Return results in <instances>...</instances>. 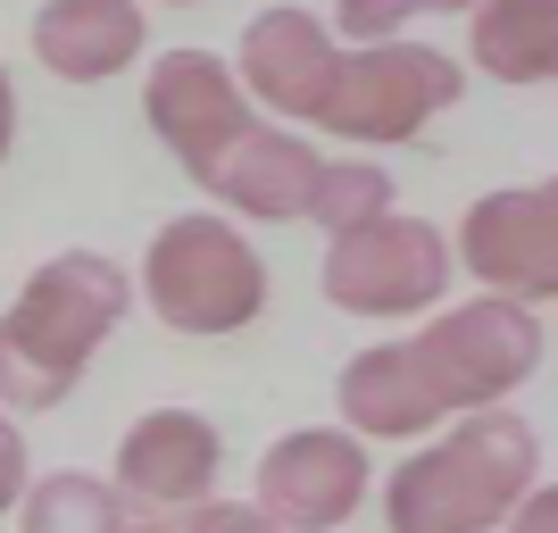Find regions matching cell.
<instances>
[{
	"mask_svg": "<svg viewBox=\"0 0 558 533\" xmlns=\"http://www.w3.org/2000/svg\"><path fill=\"white\" fill-rule=\"evenodd\" d=\"M134 308V276L100 251L43 258L25 292L0 308V417H43L84 384L117 325Z\"/></svg>",
	"mask_w": 558,
	"mask_h": 533,
	"instance_id": "obj_1",
	"label": "cell"
},
{
	"mask_svg": "<svg viewBox=\"0 0 558 533\" xmlns=\"http://www.w3.org/2000/svg\"><path fill=\"white\" fill-rule=\"evenodd\" d=\"M542 484V434L517 409L450 417L442 441H425L384 484V533H500L509 509Z\"/></svg>",
	"mask_w": 558,
	"mask_h": 533,
	"instance_id": "obj_2",
	"label": "cell"
},
{
	"mask_svg": "<svg viewBox=\"0 0 558 533\" xmlns=\"http://www.w3.org/2000/svg\"><path fill=\"white\" fill-rule=\"evenodd\" d=\"M134 292L167 334H242L267 308V258L251 251V233L217 209L167 217L142 251Z\"/></svg>",
	"mask_w": 558,
	"mask_h": 533,
	"instance_id": "obj_3",
	"label": "cell"
},
{
	"mask_svg": "<svg viewBox=\"0 0 558 533\" xmlns=\"http://www.w3.org/2000/svg\"><path fill=\"white\" fill-rule=\"evenodd\" d=\"M425 367V392L442 400V417H475V409H509V392L542 367L550 350V325L542 308H517V301H442L425 334H409Z\"/></svg>",
	"mask_w": 558,
	"mask_h": 533,
	"instance_id": "obj_4",
	"label": "cell"
},
{
	"mask_svg": "<svg viewBox=\"0 0 558 533\" xmlns=\"http://www.w3.org/2000/svg\"><path fill=\"white\" fill-rule=\"evenodd\" d=\"M459 93H466V68L450 50L375 43V50H342L317 125L359 142V150H384V142H417L442 109H459Z\"/></svg>",
	"mask_w": 558,
	"mask_h": 533,
	"instance_id": "obj_5",
	"label": "cell"
},
{
	"mask_svg": "<svg viewBox=\"0 0 558 533\" xmlns=\"http://www.w3.org/2000/svg\"><path fill=\"white\" fill-rule=\"evenodd\" d=\"M450 242L425 217H375V226L326 242V301L342 317H434L450 301Z\"/></svg>",
	"mask_w": 558,
	"mask_h": 533,
	"instance_id": "obj_6",
	"label": "cell"
},
{
	"mask_svg": "<svg viewBox=\"0 0 558 533\" xmlns=\"http://www.w3.org/2000/svg\"><path fill=\"white\" fill-rule=\"evenodd\" d=\"M450 267L475 276L492 301L542 308L558 292V184H500L450 233Z\"/></svg>",
	"mask_w": 558,
	"mask_h": 533,
	"instance_id": "obj_7",
	"label": "cell"
},
{
	"mask_svg": "<svg viewBox=\"0 0 558 533\" xmlns=\"http://www.w3.org/2000/svg\"><path fill=\"white\" fill-rule=\"evenodd\" d=\"M367 484H375L367 441H350L342 425H292V434L267 441V459H258V500L251 509L276 533H342L350 517L367 509Z\"/></svg>",
	"mask_w": 558,
	"mask_h": 533,
	"instance_id": "obj_8",
	"label": "cell"
},
{
	"mask_svg": "<svg viewBox=\"0 0 558 533\" xmlns=\"http://www.w3.org/2000/svg\"><path fill=\"white\" fill-rule=\"evenodd\" d=\"M142 117H150V134L175 150V167H184L192 184H209V167L258 125L217 50H167L159 68H150V84H142Z\"/></svg>",
	"mask_w": 558,
	"mask_h": 533,
	"instance_id": "obj_9",
	"label": "cell"
},
{
	"mask_svg": "<svg viewBox=\"0 0 558 533\" xmlns=\"http://www.w3.org/2000/svg\"><path fill=\"white\" fill-rule=\"evenodd\" d=\"M333 68H342V50H333L326 17H308V9H258L242 25V100H258V125L283 117V134L292 125H317L326 117V93H333Z\"/></svg>",
	"mask_w": 558,
	"mask_h": 533,
	"instance_id": "obj_10",
	"label": "cell"
},
{
	"mask_svg": "<svg viewBox=\"0 0 558 533\" xmlns=\"http://www.w3.org/2000/svg\"><path fill=\"white\" fill-rule=\"evenodd\" d=\"M217 467H226V441L201 409H150V417L125 425L117 441V475L109 492L125 509H159V517H184L201 500H217Z\"/></svg>",
	"mask_w": 558,
	"mask_h": 533,
	"instance_id": "obj_11",
	"label": "cell"
},
{
	"mask_svg": "<svg viewBox=\"0 0 558 533\" xmlns=\"http://www.w3.org/2000/svg\"><path fill=\"white\" fill-rule=\"evenodd\" d=\"M333 409H342L350 441H425L442 425V400L425 392V367L409 342H375L359 350L333 384Z\"/></svg>",
	"mask_w": 558,
	"mask_h": 533,
	"instance_id": "obj_12",
	"label": "cell"
},
{
	"mask_svg": "<svg viewBox=\"0 0 558 533\" xmlns=\"http://www.w3.org/2000/svg\"><path fill=\"white\" fill-rule=\"evenodd\" d=\"M317 150H308V134H283V125H251V134L233 142L226 159L209 167V184L233 217H251V226H292V217H308V184H317Z\"/></svg>",
	"mask_w": 558,
	"mask_h": 533,
	"instance_id": "obj_13",
	"label": "cell"
},
{
	"mask_svg": "<svg viewBox=\"0 0 558 533\" xmlns=\"http://www.w3.org/2000/svg\"><path fill=\"white\" fill-rule=\"evenodd\" d=\"M142 43H150V17L134 0H50L34 17V59L59 84H109L142 59Z\"/></svg>",
	"mask_w": 558,
	"mask_h": 533,
	"instance_id": "obj_14",
	"label": "cell"
},
{
	"mask_svg": "<svg viewBox=\"0 0 558 533\" xmlns=\"http://www.w3.org/2000/svg\"><path fill=\"white\" fill-rule=\"evenodd\" d=\"M466 68L500 84H550L558 75V9L550 0H484L466 17Z\"/></svg>",
	"mask_w": 558,
	"mask_h": 533,
	"instance_id": "obj_15",
	"label": "cell"
},
{
	"mask_svg": "<svg viewBox=\"0 0 558 533\" xmlns=\"http://www.w3.org/2000/svg\"><path fill=\"white\" fill-rule=\"evenodd\" d=\"M117 517H125V500L84 467H59L43 484H25L17 500V533H117Z\"/></svg>",
	"mask_w": 558,
	"mask_h": 533,
	"instance_id": "obj_16",
	"label": "cell"
},
{
	"mask_svg": "<svg viewBox=\"0 0 558 533\" xmlns=\"http://www.w3.org/2000/svg\"><path fill=\"white\" fill-rule=\"evenodd\" d=\"M392 175L375 159H326L317 167V184H308V217L326 226V242H342V233L375 226V217H392Z\"/></svg>",
	"mask_w": 558,
	"mask_h": 533,
	"instance_id": "obj_17",
	"label": "cell"
},
{
	"mask_svg": "<svg viewBox=\"0 0 558 533\" xmlns=\"http://www.w3.org/2000/svg\"><path fill=\"white\" fill-rule=\"evenodd\" d=\"M409 0H342L326 17V34H333V50L342 43H359V50H375V43H409Z\"/></svg>",
	"mask_w": 558,
	"mask_h": 533,
	"instance_id": "obj_18",
	"label": "cell"
},
{
	"mask_svg": "<svg viewBox=\"0 0 558 533\" xmlns=\"http://www.w3.org/2000/svg\"><path fill=\"white\" fill-rule=\"evenodd\" d=\"M25 484H34V459H25V434H17V417H0V517H17Z\"/></svg>",
	"mask_w": 558,
	"mask_h": 533,
	"instance_id": "obj_19",
	"label": "cell"
},
{
	"mask_svg": "<svg viewBox=\"0 0 558 533\" xmlns=\"http://www.w3.org/2000/svg\"><path fill=\"white\" fill-rule=\"evenodd\" d=\"M184 533H276V525L251 500H201V509H184Z\"/></svg>",
	"mask_w": 558,
	"mask_h": 533,
	"instance_id": "obj_20",
	"label": "cell"
},
{
	"mask_svg": "<svg viewBox=\"0 0 558 533\" xmlns=\"http://www.w3.org/2000/svg\"><path fill=\"white\" fill-rule=\"evenodd\" d=\"M500 533H558V492H550V484H534V492H525V500L509 509V525H500Z\"/></svg>",
	"mask_w": 558,
	"mask_h": 533,
	"instance_id": "obj_21",
	"label": "cell"
},
{
	"mask_svg": "<svg viewBox=\"0 0 558 533\" xmlns=\"http://www.w3.org/2000/svg\"><path fill=\"white\" fill-rule=\"evenodd\" d=\"M117 533H184V517H159V509H125Z\"/></svg>",
	"mask_w": 558,
	"mask_h": 533,
	"instance_id": "obj_22",
	"label": "cell"
},
{
	"mask_svg": "<svg viewBox=\"0 0 558 533\" xmlns=\"http://www.w3.org/2000/svg\"><path fill=\"white\" fill-rule=\"evenodd\" d=\"M9 142H17V84L0 68V159H9Z\"/></svg>",
	"mask_w": 558,
	"mask_h": 533,
	"instance_id": "obj_23",
	"label": "cell"
}]
</instances>
